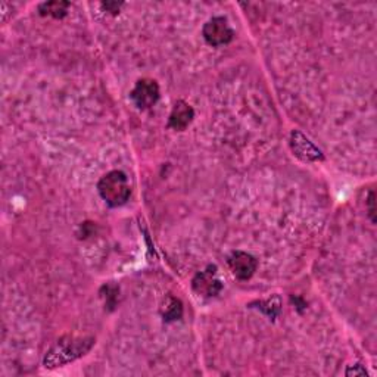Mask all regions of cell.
Segmentation results:
<instances>
[{
    "label": "cell",
    "instance_id": "obj_1",
    "mask_svg": "<svg viewBox=\"0 0 377 377\" xmlns=\"http://www.w3.org/2000/svg\"><path fill=\"white\" fill-rule=\"evenodd\" d=\"M101 198L112 208L127 203L131 194L128 178L123 171H111L105 174L97 185Z\"/></svg>",
    "mask_w": 377,
    "mask_h": 377
},
{
    "label": "cell",
    "instance_id": "obj_2",
    "mask_svg": "<svg viewBox=\"0 0 377 377\" xmlns=\"http://www.w3.org/2000/svg\"><path fill=\"white\" fill-rule=\"evenodd\" d=\"M93 345V339H69L68 342L65 340H60V342L47 354L44 364L46 367H58L64 366L76 358L84 355V352H87Z\"/></svg>",
    "mask_w": 377,
    "mask_h": 377
},
{
    "label": "cell",
    "instance_id": "obj_3",
    "mask_svg": "<svg viewBox=\"0 0 377 377\" xmlns=\"http://www.w3.org/2000/svg\"><path fill=\"white\" fill-rule=\"evenodd\" d=\"M202 35L206 43L214 47H218V46H224L232 42L235 37V33L232 28H230L226 18L215 17L205 24Z\"/></svg>",
    "mask_w": 377,
    "mask_h": 377
},
{
    "label": "cell",
    "instance_id": "obj_4",
    "mask_svg": "<svg viewBox=\"0 0 377 377\" xmlns=\"http://www.w3.org/2000/svg\"><path fill=\"white\" fill-rule=\"evenodd\" d=\"M133 102H135L140 109H148L153 106L158 99H160V86L155 80L143 78L136 83L135 89L130 93Z\"/></svg>",
    "mask_w": 377,
    "mask_h": 377
},
{
    "label": "cell",
    "instance_id": "obj_5",
    "mask_svg": "<svg viewBox=\"0 0 377 377\" xmlns=\"http://www.w3.org/2000/svg\"><path fill=\"white\" fill-rule=\"evenodd\" d=\"M228 267L239 280H249L258 269V261L248 252L236 251L228 257Z\"/></svg>",
    "mask_w": 377,
    "mask_h": 377
},
{
    "label": "cell",
    "instance_id": "obj_6",
    "mask_svg": "<svg viewBox=\"0 0 377 377\" xmlns=\"http://www.w3.org/2000/svg\"><path fill=\"white\" fill-rule=\"evenodd\" d=\"M193 290L196 292L198 295L205 296V298H211L215 296L221 292L223 285L218 280L215 276V267H208V269L198 273L194 276L193 282H192Z\"/></svg>",
    "mask_w": 377,
    "mask_h": 377
},
{
    "label": "cell",
    "instance_id": "obj_7",
    "mask_svg": "<svg viewBox=\"0 0 377 377\" xmlns=\"http://www.w3.org/2000/svg\"><path fill=\"white\" fill-rule=\"evenodd\" d=\"M290 148L302 161H319L323 160L320 149L312 142H310L299 131H294L290 136Z\"/></svg>",
    "mask_w": 377,
    "mask_h": 377
},
{
    "label": "cell",
    "instance_id": "obj_8",
    "mask_svg": "<svg viewBox=\"0 0 377 377\" xmlns=\"http://www.w3.org/2000/svg\"><path fill=\"white\" fill-rule=\"evenodd\" d=\"M194 118L193 108L185 102V101H177L173 106V111L169 114L168 126L176 131H183L186 130Z\"/></svg>",
    "mask_w": 377,
    "mask_h": 377
},
{
    "label": "cell",
    "instance_id": "obj_9",
    "mask_svg": "<svg viewBox=\"0 0 377 377\" xmlns=\"http://www.w3.org/2000/svg\"><path fill=\"white\" fill-rule=\"evenodd\" d=\"M161 312L165 321H176L181 319V315H183V303H181L180 299L177 298L169 296L165 299Z\"/></svg>",
    "mask_w": 377,
    "mask_h": 377
},
{
    "label": "cell",
    "instance_id": "obj_10",
    "mask_svg": "<svg viewBox=\"0 0 377 377\" xmlns=\"http://www.w3.org/2000/svg\"><path fill=\"white\" fill-rule=\"evenodd\" d=\"M68 6V2H47L40 6V14L53 18H64L67 15Z\"/></svg>",
    "mask_w": 377,
    "mask_h": 377
},
{
    "label": "cell",
    "instance_id": "obj_11",
    "mask_svg": "<svg viewBox=\"0 0 377 377\" xmlns=\"http://www.w3.org/2000/svg\"><path fill=\"white\" fill-rule=\"evenodd\" d=\"M258 305H260L258 308L271 319L277 317L278 312H280V299H278V296H273L267 301H261L258 302Z\"/></svg>",
    "mask_w": 377,
    "mask_h": 377
},
{
    "label": "cell",
    "instance_id": "obj_12",
    "mask_svg": "<svg viewBox=\"0 0 377 377\" xmlns=\"http://www.w3.org/2000/svg\"><path fill=\"white\" fill-rule=\"evenodd\" d=\"M369 208H370V217H371V221L374 223L376 221V218H374V192L370 193V198H369Z\"/></svg>",
    "mask_w": 377,
    "mask_h": 377
},
{
    "label": "cell",
    "instance_id": "obj_13",
    "mask_svg": "<svg viewBox=\"0 0 377 377\" xmlns=\"http://www.w3.org/2000/svg\"><path fill=\"white\" fill-rule=\"evenodd\" d=\"M355 367H357L355 370H354V369L348 370V371H346V374H348V376H351V374H354V376H358V374H361V376H366V374H367L366 369H362L361 366H355Z\"/></svg>",
    "mask_w": 377,
    "mask_h": 377
},
{
    "label": "cell",
    "instance_id": "obj_14",
    "mask_svg": "<svg viewBox=\"0 0 377 377\" xmlns=\"http://www.w3.org/2000/svg\"><path fill=\"white\" fill-rule=\"evenodd\" d=\"M103 8L108 9L109 12H112V14H117L121 8V3H103Z\"/></svg>",
    "mask_w": 377,
    "mask_h": 377
}]
</instances>
